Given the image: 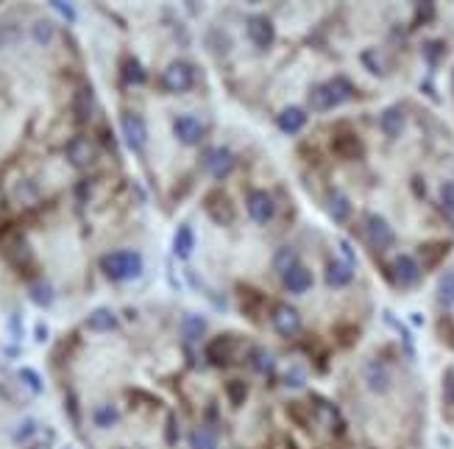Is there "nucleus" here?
Listing matches in <instances>:
<instances>
[{
	"mask_svg": "<svg viewBox=\"0 0 454 449\" xmlns=\"http://www.w3.org/2000/svg\"><path fill=\"white\" fill-rule=\"evenodd\" d=\"M326 210H329V215L334 218V221H349V215H352V201H349V195L340 190H332L326 195Z\"/></svg>",
	"mask_w": 454,
	"mask_h": 449,
	"instance_id": "obj_18",
	"label": "nucleus"
},
{
	"mask_svg": "<svg viewBox=\"0 0 454 449\" xmlns=\"http://www.w3.org/2000/svg\"><path fill=\"white\" fill-rule=\"evenodd\" d=\"M20 36H23V31H20L17 23H0V51L9 48V45H14Z\"/></svg>",
	"mask_w": 454,
	"mask_h": 449,
	"instance_id": "obj_32",
	"label": "nucleus"
},
{
	"mask_svg": "<svg viewBox=\"0 0 454 449\" xmlns=\"http://www.w3.org/2000/svg\"><path fill=\"white\" fill-rule=\"evenodd\" d=\"M246 207H248V215H251L254 224H270L273 215H276V204H273V198H270L265 190L251 192Z\"/></svg>",
	"mask_w": 454,
	"mask_h": 449,
	"instance_id": "obj_10",
	"label": "nucleus"
},
{
	"mask_svg": "<svg viewBox=\"0 0 454 449\" xmlns=\"http://www.w3.org/2000/svg\"><path fill=\"white\" fill-rule=\"evenodd\" d=\"M31 33L39 45H51V39H53V23H48V20H36Z\"/></svg>",
	"mask_w": 454,
	"mask_h": 449,
	"instance_id": "obj_33",
	"label": "nucleus"
},
{
	"mask_svg": "<svg viewBox=\"0 0 454 449\" xmlns=\"http://www.w3.org/2000/svg\"><path fill=\"white\" fill-rule=\"evenodd\" d=\"M100 271L112 282H131L142 274V257L137 252H109L100 257Z\"/></svg>",
	"mask_w": 454,
	"mask_h": 449,
	"instance_id": "obj_1",
	"label": "nucleus"
},
{
	"mask_svg": "<svg viewBox=\"0 0 454 449\" xmlns=\"http://www.w3.org/2000/svg\"><path fill=\"white\" fill-rule=\"evenodd\" d=\"M193 81H195L193 64L176 59V62H170L167 67H164L162 87L167 90V93H176V96H181V93H187V90L193 87Z\"/></svg>",
	"mask_w": 454,
	"mask_h": 449,
	"instance_id": "obj_3",
	"label": "nucleus"
},
{
	"mask_svg": "<svg viewBox=\"0 0 454 449\" xmlns=\"http://www.w3.org/2000/svg\"><path fill=\"white\" fill-rule=\"evenodd\" d=\"M307 123V112L304 109H298V106H287V109H282V115L276 118V126L282 128L285 134H295V131H301Z\"/></svg>",
	"mask_w": 454,
	"mask_h": 449,
	"instance_id": "obj_20",
	"label": "nucleus"
},
{
	"mask_svg": "<svg viewBox=\"0 0 454 449\" xmlns=\"http://www.w3.org/2000/svg\"><path fill=\"white\" fill-rule=\"evenodd\" d=\"M190 447L193 449H218V438L209 427H195L190 433Z\"/></svg>",
	"mask_w": 454,
	"mask_h": 449,
	"instance_id": "obj_27",
	"label": "nucleus"
},
{
	"mask_svg": "<svg viewBox=\"0 0 454 449\" xmlns=\"http://www.w3.org/2000/svg\"><path fill=\"white\" fill-rule=\"evenodd\" d=\"M379 126H382V131H385L388 137H398V134L404 131V112H401L398 106H390L388 112L382 115Z\"/></svg>",
	"mask_w": 454,
	"mask_h": 449,
	"instance_id": "obj_23",
	"label": "nucleus"
},
{
	"mask_svg": "<svg viewBox=\"0 0 454 449\" xmlns=\"http://www.w3.org/2000/svg\"><path fill=\"white\" fill-rule=\"evenodd\" d=\"M362 380L368 385V391H374V393H385V391H390V383H393L390 368L382 360H368L365 368H362Z\"/></svg>",
	"mask_w": 454,
	"mask_h": 449,
	"instance_id": "obj_7",
	"label": "nucleus"
},
{
	"mask_svg": "<svg viewBox=\"0 0 454 449\" xmlns=\"http://www.w3.org/2000/svg\"><path fill=\"white\" fill-rule=\"evenodd\" d=\"M254 368L257 371H262V374H268L270 371V357H268V352H254Z\"/></svg>",
	"mask_w": 454,
	"mask_h": 449,
	"instance_id": "obj_39",
	"label": "nucleus"
},
{
	"mask_svg": "<svg viewBox=\"0 0 454 449\" xmlns=\"http://www.w3.org/2000/svg\"><path fill=\"white\" fill-rule=\"evenodd\" d=\"M234 352H237V338L234 335H218L212 344H209V360L215 363V366H228L231 360H234Z\"/></svg>",
	"mask_w": 454,
	"mask_h": 449,
	"instance_id": "obj_13",
	"label": "nucleus"
},
{
	"mask_svg": "<svg viewBox=\"0 0 454 449\" xmlns=\"http://www.w3.org/2000/svg\"><path fill=\"white\" fill-rule=\"evenodd\" d=\"M193 249H195V232L190 226H179V232H176V237H173V252H176V257L187 259V257L193 254Z\"/></svg>",
	"mask_w": 454,
	"mask_h": 449,
	"instance_id": "obj_22",
	"label": "nucleus"
},
{
	"mask_svg": "<svg viewBox=\"0 0 454 449\" xmlns=\"http://www.w3.org/2000/svg\"><path fill=\"white\" fill-rule=\"evenodd\" d=\"M87 326H90L93 332H112V329H117V316H115L109 307H100V310H95V313L87 319Z\"/></svg>",
	"mask_w": 454,
	"mask_h": 449,
	"instance_id": "obj_21",
	"label": "nucleus"
},
{
	"mask_svg": "<svg viewBox=\"0 0 454 449\" xmlns=\"http://www.w3.org/2000/svg\"><path fill=\"white\" fill-rule=\"evenodd\" d=\"M270 321H273V329L279 335H285V338H292L301 329V316H298V310L292 304H276Z\"/></svg>",
	"mask_w": 454,
	"mask_h": 449,
	"instance_id": "obj_9",
	"label": "nucleus"
},
{
	"mask_svg": "<svg viewBox=\"0 0 454 449\" xmlns=\"http://www.w3.org/2000/svg\"><path fill=\"white\" fill-rule=\"evenodd\" d=\"M204 167L212 179H226L234 170V154L228 148H212L204 154Z\"/></svg>",
	"mask_w": 454,
	"mask_h": 449,
	"instance_id": "obj_8",
	"label": "nucleus"
},
{
	"mask_svg": "<svg viewBox=\"0 0 454 449\" xmlns=\"http://www.w3.org/2000/svg\"><path fill=\"white\" fill-rule=\"evenodd\" d=\"M248 36H251V42L257 45V48H270L273 45V23L268 20V17H251L248 20Z\"/></svg>",
	"mask_w": 454,
	"mask_h": 449,
	"instance_id": "obj_15",
	"label": "nucleus"
},
{
	"mask_svg": "<svg viewBox=\"0 0 454 449\" xmlns=\"http://www.w3.org/2000/svg\"><path fill=\"white\" fill-rule=\"evenodd\" d=\"M246 3H260V0H246Z\"/></svg>",
	"mask_w": 454,
	"mask_h": 449,
	"instance_id": "obj_44",
	"label": "nucleus"
},
{
	"mask_svg": "<svg viewBox=\"0 0 454 449\" xmlns=\"http://www.w3.org/2000/svg\"><path fill=\"white\" fill-rule=\"evenodd\" d=\"M440 201H443V210L454 215V182H443L440 187Z\"/></svg>",
	"mask_w": 454,
	"mask_h": 449,
	"instance_id": "obj_36",
	"label": "nucleus"
},
{
	"mask_svg": "<svg viewBox=\"0 0 454 449\" xmlns=\"http://www.w3.org/2000/svg\"><path fill=\"white\" fill-rule=\"evenodd\" d=\"M31 301L39 307H51L53 304V288L48 282H33L31 285Z\"/></svg>",
	"mask_w": 454,
	"mask_h": 449,
	"instance_id": "obj_30",
	"label": "nucleus"
},
{
	"mask_svg": "<svg viewBox=\"0 0 454 449\" xmlns=\"http://www.w3.org/2000/svg\"><path fill=\"white\" fill-rule=\"evenodd\" d=\"M93 421H95V427H100V430H109V427H115V424L120 421V411H117L115 405H97L95 413H93Z\"/></svg>",
	"mask_w": 454,
	"mask_h": 449,
	"instance_id": "obj_26",
	"label": "nucleus"
},
{
	"mask_svg": "<svg viewBox=\"0 0 454 449\" xmlns=\"http://www.w3.org/2000/svg\"><path fill=\"white\" fill-rule=\"evenodd\" d=\"M393 277H396V282H398V285L410 288V285H416V282H418L421 268H418V262H416L410 254H398L396 259H393Z\"/></svg>",
	"mask_w": 454,
	"mask_h": 449,
	"instance_id": "obj_12",
	"label": "nucleus"
},
{
	"mask_svg": "<svg viewBox=\"0 0 454 449\" xmlns=\"http://www.w3.org/2000/svg\"><path fill=\"white\" fill-rule=\"evenodd\" d=\"M173 134L179 137V143L184 145H195L204 140V123L195 118V115H179L173 120Z\"/></svg>",
	"mask_w": 454,
	"mask_h": 449,
	"instance_id": "obj_11",
	"label": "nucleus"
},
{
	"mask_svg": "<svg viewBox=\"0 0 454 449\" xmlns=\"http://www.w3.org/2000/svg\"><path fill=\"white\" fill-rule=\"evenodd\" d=\"M73 112H75V118H78L81 123H87V120L95 115V96H93V90H90L87 84L73 98Z\"/></svg>",
	"mask_w": 454,
	"mask_h": 449,
	"instance_id": "obj_19",
	"label": "nucleus"
},
{
	"mask_svg": "<svg viewBox=\"0 0 454 449\" xmlns=\"http://www.w3.org/2000/svg\"><path fill=\"white\" fill-rule=\"evenodd\" d=\"M298 259H295V252L292 249H282V252H276V257H273V268L279 271V277L287 271V268H292Z\"/></svg>",
	"mask_w": 454,
	"mask_h": 449,
	"instance_id": "obj_34",
	"label": "nucleus"
},
{
	"mask_svg": "<svg viewBox=\"0 0 454 449\" xmlns=\"http://www.w3.org/2000/svg\"><path fill=\"white\" fill-rule=\"evenodd\" d=\"M120 131H123V140H126V145H129L131 151H142V148H145L148 128H145V120H142L137 112H123Z\"/></svg>",
	"mask_w": 454,
	"mask_h": 449,
	"instance_id": "obj_4",
	"label": "nucleus"
},
{
	"mask_svg": "<svg viewBox=\"0 0 454 449\" xmlns=\"http://www.w3.org/2000/svg\"><path fill=\"white\" fill-rule=\"evenodd\" d=\"M354 93V87H352V81H346V78H332V81H326V84H318L312 93H310V106L312 109H318V112H326V109H334V106H340L343 100H349Z\"/></svg>",
	"mask_w": 454,
	"mask_h": 449,
	"instance_id": "obj_2",
	"label": "nucleus"
},
{
	"mask_svg": "<svg viewBox=\"0 0 454 449\" xmlns=\"http://www.w3.org/2000/svg\"><path fill=\"white\" fill-rule=\"evenodd\" d=\"M365 237L376 252H385L393 246V229L382 215H368L365 218Z\"/></svg>",
	"mask_w": 454,
	"mask_h": 449,
	"instance_id": "obj_6",
	"label": "nucleus"
},
{
	"mask_svg": "<svg viewBox=\"0 0 454 449\" xmlns=\"http://www.w3.org/2000/svg\"><path fill=\"white\" fill-rule=\"evenodd\" d=\"M282 285H285V290H290V293H304V290H310V285H312V274L304 268V265H292V268H287L285 274H282Z\"/></svg>",
	"mask_w": 454,
	"mask_h": 449,
	"instance_id": "obj_16",
	"label": "nucleus"
},
{
	"mask_svg": "<svg viewBox=\"0 0 454 449\" xmlns=\"http://www.w3.org/2000/svg\"><path fill=\"white\" fill-rule=\"evenodd\" d=\"M51 6H53V9H56V11L62 14V17H65V20H70V23L75 20V11H73V9L67 6V0H51Z\"/></svg>",
	"mask_w": 454,
	"mask_h": 449,
	"instance_id": "obj_40",
	"label": "nucleus"
},
{
	"mask_svg": "<svg viewBox=\"0 0 454 449\" xmlns=\"http://www.w3.org/2000/svg\"><path fill=\"white\" fill-rule=\"evenodd\" d=\"M334 151H337L343 160H357L359 154H362V145H359V140L354 134H340V137L334 140Z\"/></svg>",
	"mask_w": 454,
	"mask_h": 449,
	"instance_id": "obj_24",
	"label": "nucleus"
},
{
	"mask_svg": "<svg viewBox=\"0 0 454 449\" xmlns=\"http://www.w3.org/2000/svg\"><path fill=\"white\" fill-rule=\"evenodd\" d=\"M181 332H184L187 341H195V338H201L206 332V321L201 319V316H187L184 324H181Z\"/></svg>",
	"mask_w": 454,
	"mask_h": 449,
	"instance_id": "obj_31",
	"label": "nucleus"
},
{
	"mask_svg": "<svg viewBox=\"0 0 454 449\" xmlns=\"http://www.w3.org/2000/svg\"><path fill=\"white\" fill-rule=\"evenodd\" d=\"M438 301L443 307H452L454 304V271H446L438 282Z\"/></svg>",
	"mask_w": 454,
	"mask_h": 449,
	"instance_id": "obj_28",
	"label": "nucleus"
},
{
	"mask_svg": "<svg viewBox=\"0 0 454 449\" xmlns=\"http://www.w3.org/2000/svg\"><path fill=\"white\" fill-rule=\"evenodd\" d=\"M246 396H248L246 383H228V399H231V405H234V408H237V405H243V402H246Z\"/></svg>",
	"mask_w": 454,
	"mask_h": 449,
	"instance_id": "obj_35",
	"label": "nucleus"
},
{
	"mask_svg": "<svg viewBox=\"0 0 454 449\" xmlns=\"http://www.w3.org/2000/svg\"><path fill=\"white\" fill-rule=\"evenodd\" d=\"M206 210H209V215H212L218 224H223V226L231 224V215H234V210H231V204H228L223 195H212Z\"/></svg>",
	"mask_w": 454,
	"mask_h": 449,
	"instance_id": "obj_25",
	"label": "nucleus"
},
{
	"mask_svg": "<svg viewBox=\"0 0 454 449\" xmlns=\"http://www.w3.org/2000/svg\"><path fill=\"white\" fill-rule=\"evenodd\" d=\"M416 3L421 6V14H423V17H429V14H432V0H416Z\"/></svg>",
	"mask_w": 454,
	"mask_h": 449,
	"instance_id": "obj_42",
	"label": "nucleus"
},
{
	"mask_svg": "<svg viewBox=\"0 0 454 449\" xmlns=\"http://www.w3.org/2000/svg\"><path fill=\"white\" fill-rule=\"evenodd\" d=\"M352 277H354V271H352V265H349V262H340V259L326 262L324 279H326V285H329V288H343V285H349V282H352Z\"/></svg>",
	"mask_w": 454,
	"mask_h": 449,
	"instance_id": "obj_17",
	"label": "nucleus"
},
{
	"mask_svg": "<svg viewBox=\"0 0 454 449\" xmlns=\"http://www.w3.org/2000/svg\"><path fill=\"white\" fill-rule=\"evenodd\" d=\"M145 78H148V73L142 70V64L137 62V59H126V64H123V81L126 84H145Z\"/></svg>",
	"mask_w": 454,
	"mask_h": 449,
	"instance_id": "obj_29",
	"label": "nucleus"
},
{
	"mask_svg": "<svg viewBox=\"0 0 454 449\" xmlns=\"http://www.w3.org/2000/svg\"><path fill=\"white\" fill-rule=\"evenodd\" d=\"M443 396H446L449 405H454V368H449L446 377H443Z\"/></svg>",
	"mask_w": 454,
	"mask_h": 449,
	"instance_id": "obj_38",
	"label": "nucleus"
},
{
	"mask_svg": "<svg viewBox=\"0 0 454 449\" xmlns=\"http://www.w3.org/2000/svg\"><path fill=\"white\" fill-rule=\"evenodd\" d=\"M362 62L371 67V73H376V76H382L385 70H382V62H376V53L374 51H368V53H362Z\"/></svg>",
	"mask_w": 454,
	"mask_h": 449,
	"instance_id": "obj_41",
	"label": "nucleus"
},
{
	"mask_svg": "<svg viewBox=\"0 0 454 449\" xmlns=\"http://www.w3.org/2000/svg\"><path fill=\"white\" fill-rule=\"evenodd\" d=\"M6 257H9V262L11 265H17V268H28L33 262V254H31V246H28V240L23 237V234H14L9 243H6Z\"/></svg>",
	"mask_w": 454,
	"mask_h": 449,
	"instance_id": "obj_14",
	"label": "nucleus"
},
{
	"mask_svg": "<svg viewBox=\"0 0 454 449\" xmlns=\"http://www.w3.org/2000/svg\"><path fill=\"white\" fill-rule=\"evenodd\" d=\"M20 377L26 380V385H28L31 391H36V393L42 391V380H39V374H36V371H31V368H23V371H20Z\"/></svg>",
	"mask_w": 454,
	"mask_h": 449,
	"instance_id": "obj_37",
	"label": "nucleus"
},
{
	"mask_svg": "<svg viewBox=\"0 0 454 449\" xmlns=\"http://www.w3.org/2000/svg\"><path fill=\"white\" fill-rule=\"evenodd\" d=\"M65 157L67 162L75 165V167H90V165L97 160V148L90 137H81V134H78V137H73L65 145Z\"/></svg>",
	"mask_w": 454,
	"mask_h": 449,
	"instance_id": "obj_5",
	"label": "nucleus"
},
{
	"mask_svg": "<svg viewBox=\"0 0 454 449\" xmlns=\"http://www.w3.org/2000/svg\"><path fill=\"white\" fill-rule=\"evenodd\" d=\"M3 210H6V195H3V190H0V215H3Z\"/></svg>",
	"mask_w": 454,
	"mask_h": 449,
	"instance_id": "obj_43",
	"label": "nucleus"
}]
</instances>
